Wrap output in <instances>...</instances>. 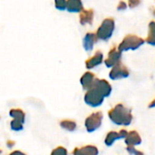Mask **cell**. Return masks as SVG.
Masks as SVG:
<instances>
[{
	"label": "cell",
	"instance_id": "6da1fadb",
	"mask_svg": "<svg viewBox=\"0 0 155 155\" xmlns=\"http://www.w3.org/2000/svg\"><path fill=\"white\" fill-rule=\"evenodd\" d=\"M108 116L113 124L120 126H129L133 121L131 110L122 104H118L112 108L108 112Z\"/></svg>",
	"mask_w": 155,
	"mask_h": 155
},
{
	"label": "cell",
	"instance_id": "7a4b0ae2",
	"mask_svg": "<svg viewBox=\"0 0 155 155\" xmlns=\"http://www.w3.org/2000/svg\"><path fill=\"white\" fill-rule=\"evenodd\" d=\"M144 43H145L144 39L135 35H127L126 36H124L123 41L118 45V49L121 52H125L129 50H137Z\"/></svg>",
	"mask_w": 155,
	"mask_h": 155
},
{
	"label": "cell",
	"instance_id": "3957f363",
	"mask_svg": "<svg viewBox=\"0 0 155 155\" xmlns=\"http://www.w3.org/2000/svg\"><path fill=\"white\" fill-rule=\"evenodd\" d=\"M114 28H115V22H114V18H112V17L105 18L102 22L101 25L98 27V29L96 31V35L100 40L108 41L112 37Z\"/></svg>",
	"mask_w": 155,
	"mask_h": 155
},
{
	"label": "cell",
	"instance_id": "277c9868",
	"mask_svg": "<svg viewBox=\"0 0 155 155\" xmlns=\"http://www.w3.org/2000/svg\"><path fill=\"white\" fill-rule=\"evenodd\" d=\"M104 98L105 97L102 94V92L95 86H93L92 88L87 90L86 94H84L85 104L94 108L101 106L104 101Z\"/></svg>",
	"mask_w": 155,
	"mask_h": 155
},
{
	"label": "cell",
	"instance_id": "5b68a950",
	"mask_svg": "<svg viewBox=\"0 0 155 155\" xmlns=\"http://www.w3.org/2000/svg\"><path fill=\"white\" fill-rule=\"evenodd\" d=\"M103 114L101 112H95L90 114L84 122V125L86 128V131L88 133H94L97 129H99L102 125L103 122Z\"/></svg>",
	"mask_w": 155,
	"mask_h": 155
},
{
	"label": "cell",
	"instance_id": "8992f818",
	"mask_svg": "<svg viewBox=\"0 0 155 155\" xmlns=\"http://www.w3.org/2000/svg\"><path fill=\"white\" fill-rule=\"evenodd\" d=\"M130 75V72L128 68L123 64L121 62L114 66L112 67V70L109 73V77L112 80H119V79H124L127 78Z\"/></svg>",
	"mask_w": 155,
	"mask_h": 155
},
{
	"label": "cell",
	"instance_id": "52a82bcc",
	"mask_svg": "<svg viewBox=\"0 0 155 155\" xmlns=\"http://www.w3.org/2000/svg\"><path fill=\"white\" fill-rule=\"evenodd\" d=\"M122 53L123 52H121L118 47H114L113 49H111L108 53L107 58L104 60L105 66L108 68H112L115 64H119L122 59Z\"/></svg>",
	"mask_w": 155,
	"mask_h": 155
},
{
	"label": "cell",
	"instance_id": "ba28073f",
	"mask_svg": "<svg viewBox=\"0 0 155 155\" xmlns=\"http://www.w3.org/2000/svg\"><path fill=\"white\" fill-rule=\"evenodd\" d=\"M128 132L124 129H122L120 132H114V131H111L107 134L105 140H104V143L107 146H112L116 140L119 139H124L127 135Z\"/></svg>",
	"mask_w": 155,
	"mask_h": 155
},
{
	"label": "cell",
	"instance_id": "9c48e42d",
	"mask_svg": "<svg viewBox=\"0 0 155 155\" xmlns=\"http://www.w3.org/2000/svg\"><path fill=\"white\" fill-rule=\"evenodd\" d=\"M103 61H104V54L102 51L98 50L92 57L88 58L85 61V66L87 69L91 70V69H94L96 66L100 65L103 63Z\"/></svg>",
	"mask_w": 155,
	"mask_h": 155
},
{
	"label": "cell",
	"instance_id": "30bf717a",
	"mask_svg": "<svg viewBox=\"0 0 155 155\" xmlns=\"http://www.w3.org/2000/svg\"><path fill=\"white\" fill-rule=\"evenodd\" d=\"M96 88H98L102 94L104 95V97H109L112 94V86L111 84L104 79H99V78H95L94 85Z\"/></svg>",
	"mask_w": 155,
	"mask_h": 155
},
{
	"label": "cell",
	"instance_id": "8fae6325",
	"mask_svg": "<svg viewBox=\"0 0 155 155\" xmlns=\"http://www.w3.org/2000/svg\"><path fill=\"white\" fill-rule=\"evenodd\" d=\"M98 39L99 38L96 33H87L83 39V45L84 50L87 52H91L94 49V45L97 43Z\"/></svg>",
	"mask_w": 155,
	"mask_h": 155
},
{
	"label": "cell",
	"instance_id": "7c38bea8",
	"mask_svg": "<svg viewBox=\"0 0 155 155\" xmlns=\"http://www.w3.org/2000/svg\"><path fill=\"white\" fill-rule=\"evenodd\" d=\"M95 78L96 77H95L94 74H93L91 72L84 73V75L80 79V83H81V85H82L83 89L85 90V91H87L90 88H92L93 85H94V83Z\"/></svg>",
	"mask_w": 155,
	"mask_h": 155
},
{
	"label": "cell",
	"instance_id": "4fadbf2b",
	"mask_svg": "<svg viewBox=\"0 0 155 155\" xmlns=\"http://www.w3.org/2000/svg\"><path fill=\"white\" fill-rule=\"evenodd\" d=\"M124 143L127 145H132V146H137L142 143V138L137 131H131L128 132L126 137L124 138Z\"/></svg>",
	"mask_w": 155,
	"mask_h": 155
},
{
	"label": "cell",
	"instance_id": "5bb4252c",
	"mask_svg": "<svg viewBox=\"0 0 155 155\" xmlns=\"http://www.w3.org/2000/svg\"><path fill=\"white\" fill-rule=\"evenodd\" d=\"M94 10L93 9H83L80 12L79 20L80 24L83 25H92L94 21Z\"/></svg>",
	"mask_w": 155,
	"mask_h": 155
},
{
	"label": "cell",
	"instance_id": "9a60e30c",
	"mask_svg": "<svg viewBox=\"0 0 155 155\" xmlns=\"http://www.w3.org/2000/svg\"><path fill=\"white\" fill-rule=\"evenodd\" d=\"M84 9L82 0H66V10L71 13H80Z\"/></svg>",
	"mask_w": 155,
	"mask_h": 155
},
{
	"label": "cell",
	"instance_id": "2e32d148",
	"mask_svg": "<svg viewBox=\"0 0 155 155\" xmlns=\"http://www.w3.org/2000/svg\"><path fill=\"white\" fill-rule=\"evenodd\" d=\"M99 153L97 147L94 145H86L81 148H75L73 152V154H87L97 155Z\"/></svg>",
	"mask_w": 155,
	"mask_h": 155
},
{
	"label": "cell",
	"instance_id": "e0dca14e",
	"mask_svg": "<svg viewBox=\"0 0 155 155\" xmlns=\"http://www.w3.org/2000/svg\"><path fill=\"white\" fill-rule=\"evenodd\" d=\"M145 42L150 45L155 46V21H151L149 24V32Z\"/></svg>",
	"mask_w": 155,
	"mask_h": 155
},
{
	"label": "cell",
	"instance_id": "ac0fdd59",
	"mask_svg": "<svg viewBox=\"0 0 155 155\" xmlns=\"http://www.w3.org/2000/svg\"><path fill=\"white\" fill-rule=\"evenodd\" d=\"M10 116L13 119H16L19 120L20 122H22L23 124L25 123V113L21 110V109H12L9 112Z\"/></svg>",
	"mask_w": 155,
	"mask_h": 155
},
{
	"label": "cell",
	"instance_id": "d6986e66",
	"mask_svg": "<svg viewBox=\"0 0 155 155\" xmlns=\"http://www.w3.org/2000/svg\"><path fill=\"white\" fill-rule=\"evenodd\" d=\"M60 126L69 132H74L76 129V124L74 121L71 120H64L62 122H60Z\"/></svg>",
	"mask_w": 155,
	"mask_h": 155
},
{
	"label": "cell",
	"instance_id": "ffe728a7",
	"mask_svg": "<svg viewBox=\"0 0 155 155\" xmlns=\"http://www.w3.org/2000/svg\"><path fill=\"white\" fill-rule=\"evenodd\" d=\"M10 126H11V129L14 130V131H21V130H23V123L20 122L19 120H16V119H14L13 121H11Z\"/></svg>",
	"mask_w": 155,
	"mask_h": 155
},
{
	"label": "cell",
	"instance_id": "44dd1931",
	"mask_svg": "<svg viewBox=\"0 0 155 155\" xmlns=\"http://www.w3.org/2000/svg\"><path fill=\"white\" fill-rule=\"evenodd\" d=\"M54 6L60 11L66 9V0H54Z\"/></svg>",
	"mask_w": 155,
	"mask_h": 155
},
{
	"label": "cell",
	"instance_id": "7402d4cb",
	"mask_svg": "<svg viewBox=\"0 0 155 155\" xmlns=\"http://www.w3.org/2000/svg\"><path fill=\"white\" fill-rule=\"evenodd\" d=\"M126 150H127V152H128L129 153H131V154H134V155L143 154V152H141V151H138V150H136L135 146H132V145H127V148H126Z\"/></svg>",
	"mask_w": 155,
	"mask_h": 155
},
{
	"label": "cell",
	"instance_id": "603a6c76",
	"mask_svg": "<svg viewBox=\"0 0 155 155\" xmlns=\"http://www.w3.org/2000/svg\"><path fill=\"white\" fill-rule=\"evenodd\" d=\"M52 154H67V151H66L65 148L60 146V147L55 148V149L52 152Z\"/></svg>",
	"mask_w": 155,
	"mask_h": 155
},
{
	"label": "cell",
	"instance_id": "cb8c5ba5",
	"mask_svg": "<svg viewBox=\"0 0 155 155\" xmlns=\"http://www.w3.org/2000/svg\"><path fill=\"white\" fill-rule=\"evenodd\" d=\"M141 4V0H128V5L130 8H135Z\"/></svg>",
	"mask_w": 155,
	"mask_h": 155
},
{
	"label": "cell",
	"instance_id": "d4e9b609",
	"mask_svg": "<svg viewBox=\"0 0 155 155\" xmlns=\"http://www.w3.org/2000/svg\"><path fill=\"white\" fill-rule=\"evenodd\" d=\"M127 8V4L124 2V1H120L118 5H117V9L120 10V11H123V10H125Z\"/></svg>",
	"mask_w": 155,
	"mask_h": 155
},
{
	"label": "cell",
	"instance_id": "484cf974",
	"mask_svg": "<svg viewBox=\"0 0 155 155\" xmlns=\"http://www.w3.org/2000/svg\"><path fill=\"white\" fill-rule=\"evenodd\" d=\"M148 107H149V108H154L155 107V99L154 100H153V101H152V102L149 104Z\"/></svg>",
	"mask_w": 155,
	"mask_h": 155
},
{
	"label": "cell",
	"instance_id": "4316f807",
	"mask_svg": "<svg viewBox=\"0 0 155 155\" xmlns=\"http://www.w3.org/2000/svg\"><path fill=\"white\" fill-rule=\"evenodd\" d=\"M6 144H7V146H8V147H12V146H14V145H15V143H14V142H10V141H9V142H7V143H6Z\"/></svg>",
	"mask_w": 155,
	"mask_h": 155
},
{
	"label": "cell",
	"instance_id": "83f0119b",
	"mask_svg": "<svg viewBox=\"0 0 155 155\" xmlns=\"http://www.w3.org/2000/svg\"><path fill=\"white\" fill-rule=\"evenodd\" d=\"M153 15H154V16H155V8H154V9H153Z\"/></svg>",
	"mask_w": 155,
	"mask_h": 155
}]
</instances>
